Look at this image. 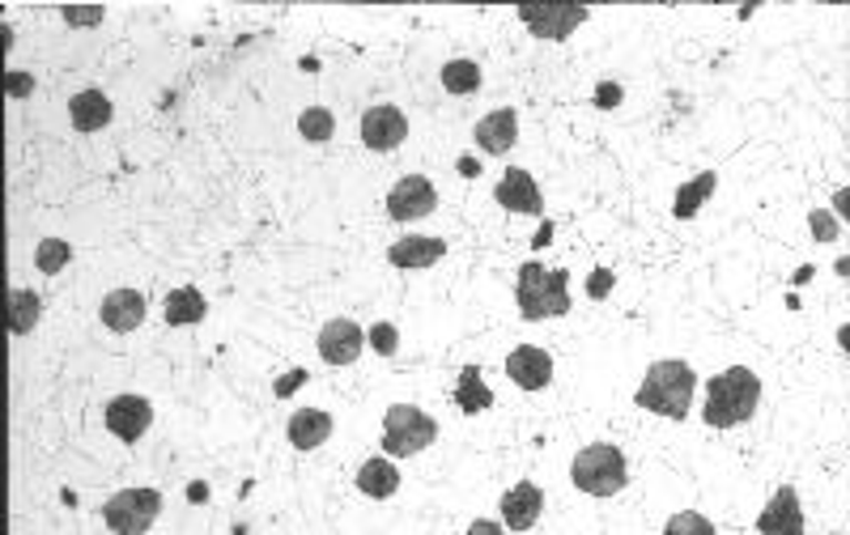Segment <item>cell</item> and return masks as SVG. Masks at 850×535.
Listing matches in <instances>:
<instances>
[{
	"mask_svg": "<svg viewBox=\"0 0 850 535\" xmlns=\"http://www.w3.org/2000/svg\"><path fill=\"white\" fill-rule=\"evenodd\" d=\"M570 481L578 493L587 497H613L629 484V467H625V455L608 442H595V446H583L574 463H570Z\"/></svg>",
	"mask_w": 850,
	"mask_h": 535,
	"instance_id": "cell-4",
	"label": "cell"
},
{
	"mask_svg": "<svg viewBox=\"0 0 850 535\" xmlns=\"http://www.w3.org/2000/svg\"><path fill=\"white\" fill-rule=\"evenodd\" d=\"M439 438V421L412 404H391L383 416V451L391 459L421 455Z\"/></svg>",
	"mask_w": 850,
	"mask_h": 535,
	"instance_id": "cell-5",
	"label": "cell"
},
{
	"mask_svg": "<svg viewBox=\"0 0 850 535\" xmlns=\"http://www.w3.org/2000/svg\"><path fill=\"white\" fill-rule=\"evenodd\" d=\"M205 310H208L205 294L187 285V289H175V294L166 298V323H171V328H192V323L205 319Z\"/></svg>",
	"mask_w": 850,
	"mask_h": 535,
	"instance_id": "cell-23",
	"label": "cell"
},
{
	"mask_svg": "<svg viewBox=\"0 0 850 535\" xmlns=\"http://www.w3.org/2000/svg\"><path fill=\"white\" fill-rule=\"evenodd\" d=\"M298 132H303L307 141H315V145H324V141H332V132H336L332 111H328V106H307V111L298 115Z\"/></svg>",
	"mask_w": 850,
	"mask_h": 535,
	"instance_id": "cell-28",
	"label": "cell"
},
{
	"mask_svg": "<svg viewBox=\"0 0 850 535\" xmlns=\"http://www.w3.org/2000/svg\"><path fill=\"white\" fill-rule=\"evenodd\" d=\"M472 532H477V535H498V523H472Z\"/></svg>",
	"mask_w": 850,
	"mask_h": 535,
	"instance_id": "cell-38",
	"label": "cell"
},
{
	"mask_svg": "<svg viewBox=\"0 0 850 535\" xmlns=\"http://www.w3.org/2000/svg\"><path fill=\"white\" fill-rule=\"evenodd\" d=\"M69 120H73L78 132H103L115 120V106H111L103 90H81V94L69 99Z\"/></svg>",
	"mask_w": 850,
	"mask_h": 535,
	"instance_id": "cell-18",
	"label": "cell"
},
{
	"mask_svg": "<svg viewBox=\"0 0 850 535\" xmlns=\"http://www.w3.org/2000/svg\"><path fill=\"white\" fill-rule=\"evenodd\" d=\"M434 208H439V192H434V183L426 175L400 178V183L391 187V196H387V217H391V222H421V217H430Z\"/></svg>",
	"mask_w": 850,
	"mask_h": 535,
	"instance_id": "cell-8",
	"label": "cell"
},
{
	"mask_svg": "<svg viewBox=\"0 0 850 535\" xmlns=\"http://www.w3.org/2000/svg\"><path fill=\"white\" fill-rule=\"evenodd\" d=\"M757 532L761 535H803V510H799L796 484H782V488L774 493V502L761 510V518H757Z\"/></svg>",
	"mask_w": 850,
	"mask_h": 535,
	"instance_id": "cell-12",
	"label": "cell"
},
{
	"mask_svg": "<svg viewBox=\"0 0 850 535\" xmlns=\"http://www.w3.org/2000/svg\"><path fill=\"white\" fill-rule=\"evenodd\" d=\"M4 85H9V94H13V99H30V90H34V81H30V76H22V73H9V81H4Z\"/></svg>",
	"mask_w": 850,
	"mask_h": 535,
	"instance_id": "cell-35",
	"label": "cell"
},
{
	"mask_svg": "<svg viewBox=\"0 0 850 535\" xmlns=\"http://www.w3.org/2000/svg\"><path fill=\"white\" fill-rule=\"evenodd\" d=\"M808 226H812V238H817V243H833V238L842 234V222H838L833 213H825V208H812V213H808Z\"/></svg>",
	"mask_w": 850,
	"mask_h": 535,
	"instance_id": "cell-29",
	"label": "cell"
},
{
	"mask_svg": "<svg viewBox=\"0 0 850 535\" xmlns=\"http://www.w3.org/2000/svg\"><path fill=\"white\" fill-rule=\"evenodd\" d=\"M621 99H625V90H621L617 81H600V85H595V106H600V111L621 106Z\"/></svg>",
	"mask_w": 850,
	"mask_h": 535,
	"instance_id": "cell-32",
	"label": "cell"
},
{
	"mask_svg": "<svg viewBox=\"0 0 850 535\" xmlns=\"http://www.w3.org/2000/svg\"><path fill=\"white\" fill-rule=\"evenodd\" d=\"M358 488L366 497H375V502H383L391 497L396 488H400V472H396V463L391 455H379V459H366L358 467Z\"/></svg>",
	"mask_w": 850,
	"mask_h": 535,
	"instance_id": "cell-21",
	"label": "cell"
},
{
	"mask_svg": "<svg viewBox=\"0 0 850 535\" xmlns=\"http://www.w3.org/2000/svg\"><path fill=\"white\" fill-rule=\"evenodd\" d=\"M103 323L111 331H136L145 323V298L136 289H111L103 298Z\"/></svg>",
	"mask_w": 850,
	"mask_h": 535,
	"instance_id": "cell-17",
	"label": "cell"
},
{
	"mask_svg": "<svg viewBox=\"0 0 850 535\" xmlns=\"http://www.w3.org/2000/svg\"><path fill=\"white\" fill-rule=\"evenodd\" d=\"M150 425H154V404L145 395H115L106 404V430L120 442H141Z\"/></svg>",
	"mask_w": 850,
	"mask_h": 535,
	"instance_id": "cell-10",
	"label": "cell"
},
{
	"mask_svg": "<svg viewBox=\"0 0 850 535\" xmlns=\"http://www.w3.org/2000/svg\"><path fill=\"white\" fill-rule=\"evenodd\" d=\"M694 391H697L694 366L668 357V361H655V366L646 370L634 404L646 408V412H659V416H672V421H685V416H689V404H694Z\"/></svg>",
	"mask_w": 850,
	"mask_h": 535,
	"instance_id": "cell-2",
	"label": "cell"
},
{
	"mask_svg": "<svg viewBox=\"0 0 850 535\" xmlns=\"http://www.w3.org/2000/svg\"><path fill=\"white\" fill-rule=\"evenodd\" d=\"M566 285H570L566 268H541V264H523V268H519V285H515L519 315H523L528 323L566 315V310H570Z\"/></svg>",
	"mask_w": 850,
	"mask_h": 535,
	"instance_id": "cell-3",
	"label": "cell"
},
{
	"mask_svg": "<svg viewBox=\"0 0 850 535\" xmlns=\"http://www.w3.org/2000/svg\"><path fill=\"white\" fill-rule=\"evenodd\" d=\"M608 289H613V272H608V268H600V272L587 277V294H592L595 302H600V298H608Z\"/></svg>",
	"mask_w": 850,
	"mask_h": 535,
	"instance_id": "cell-34",
	"label": "cell"
},
{
	"mask_svg": "<svg viewBox=\"0 0 850 535\" xmlns=\"http://www.w3.org/2000/svg\"><path fill=\"white\" fill-rule=\"evenodd\" d=\"M303 382H307V374H303V370H298V374H289V379L277 382V395H281V400H285V395H289V391H298Z\"/></svg>",
	"mask_w": 850,
	"mask_h": 535,
	"instance_id": "cell-36",
	"label": "cell"
},
{
	"mask_svg": "<svg viewBox=\"0 0 850 535\" xmlns=\"http://www.w3.org/2000/svg\"><path fill=\"white\" fill-rule=\"evenodd\" d=\"M541 506H544V488L532 481L515 484V488H506L502 493V523L511 527V532H532L536 527V518H541Z\"/></svg>",
	"mask_w": 850,
	"mask_h": 535,
	"instance_id": "cell-13",
	"label": "cell"
},
{
	"mask_svg": "<svg viewBox=\"0 0 850 535\" xmlns=\"http://www.w3.org/2000/svg\"><path fill=\"white\" fill-rule=\"evenodd\" d=\"M519 18H523V25L536 39L562 43V39H570L578 25L592 18V9L587 4H519Z\"/></svg>",
	"mask_w": 850,
	"mask_h": 535,
	"instance_id": "cell-7",
	"label": "cell"
},
{
	"mask_svg": "<svg viewBox=\"0 0 850 535\" xmlns=\"http://www.w3.org/2000/svg\"><path fill=\"white\" fill-rule=\"evenodd\" d=\"M442 90H447V94H477V90H481V64H477V60H451V64H442Z\"/></svg>",
	"mask_w": 850,
	"mask_h": 535,
	"instance_id": "cell-26",
	"label": "cell"
},
{
	"mask_svg": "<svg viewBox=\"0 0 850 535\" xmlns=\"http://www.w3.org/2000/svg\"><path fill=\"white\" fill-rule=\"evenodd\" d=\"M460 171H464L468 178H477V175H481V166H477V157H460Z\"/></svg>",
	"mask_w": 850,
	"mask_h": 535,
	"instance_id": "cell-37",
	"label": "cell"
},
{
	"mask_svg": "<svg viewBox=\"0 0 850 535\" xmlns=\"http://www.w3.org/2000/svg\"><path fill=\"white\" fill-rule=\"evenodd\" d=\"M43 315V302L34 289H13L9 294V336H30Z\"/></svg>",
	"mask_w": 850,
	"mask_h": 535,
	"instance_id": "cell-25",
	"label": "cell"
},
{
	"mask_svg": "<svg viewBox=\"0 0 850 535\" xmlns=\"http://www.w3.org/2000/svg\"><path fill=\"white\" fill-rule=\"evenodd\" d=\"M366 336H370V344H375V349H379L383 357H391V353H396V344H400V331L391 328V323H379V328L366 331Z\"/></svg>",
	"mask_w": 850,
	"mask_h": 535,
	"instance_id": "cell-31",
	"label": "cell"
},
{
	"mask_svg": "<svg viewBox=\"0 0 850 535\" xmlns=\"http://www.w3.org/2000/svg\"><path fill=\"white\" fill-rule=\"evenodd\" d=\"M715 183H719V175L715 171H701L697 178H689L680 192H676V204H672V217L676 222H694L697 217V208L715 196Z\"/></svg>",
	"mask_w": 850,
	"mask_h": 535,
	"instance_id": "cell-22",
	"label": "cell"
},
{
	"mask_svg": "<svg viewBox=\"0 0 850 535\" xmlns=\"http://www.w3.org/2000/svg\"><path fill=\"white\" fill-rule=\"evenodd\" d=\"M328 433H332V416L319 412V408H298V412L289 416V446H294V451H315V446H324Z\"/></svg>",
	"mask_w": 850,
	"mask_h": 535,
	"instance_id": "cell-20",
	"label": "cell"
},
{
	"mask_svg": "<svg viewBox=\"0 0 850 535\" xmlns=\"http://www.w3.org/2000/svg\"><path fill=\"white\" fill-rule=\"evenodd\" d=\"M319 357L328 361V366H354L366 349V331L354 323V319H328L324 331H319Z\"/></svg>",
	"mask_w": 850,
	"mask_h": 535,
	"instance_id": "cell-11",
	"label": "cell"
},
{
	"mask_svg": "<svg viewBox=\"0 0 850 535\" xmlns=\"http://www.w3.org/2000/svg\"><path fill=\"white\" fill-rule=\"evenodd\" d=\"M404 136H409V120H404V111L400 106H370L366 115H361V145L375 153H391L404 145Z\"/></svg>",
	"mask_w": 850,
	"mask_h": 535,
	"instance_id": "cell-9",
	"label": "cell"
},
{
	"mask_svg": "<svg viewBox=\"0 0 850 535\" xmlns=\"http://www.w3.org/2000/svg\"><path fill=\"white\" fill-rule=\"evenodd\" d=\"M64 22H73V25H99V22H103V4H94V9H73V4H64Z\"/></svg>",
	"mask_w": 850,
	"mask_h": 535,
	"instance_id": "cell-33",
	"label": "cell"
},
{
	"mask_svg": "<svg viewBox=\"0 0 850 535\" xmlns=\"http://www.w3.org/2000/svg\"><path fill=\"white\" fill-rule=\"evenodd\" d=\"M442 255H447L442 238H400V243H391L387 259L404 272H421V268H434Z\"/></svg>",
	"mask_w": 850,
	"mask_h": 535,
	"instance_id": "cell-19",
	"label": "cell"
},
{
	"mask_svg": "<svg viewBox=\"0 0 850 535\" xmlns=\"http://www.w3.org/2000/svg\"><path fill=\"white\" fill-rule=\"evenodd\" d=\"M69 259H73V247H69L64 238H43L39 251H34V268L48 272V277H55V272L69 268Z\"/></svg>",
	"mask_w": 850,
	"mask_h": 535,
	"instance_id": "cell-27",
	"label": "cell"
},
{
	"mask_svg": "<svg viewBox=\"0 0 850 535\" xmlns=\"http://www.w3.org/2000/svg\"><path fill=\"white\" fill-rule=\"evenodd\" d=\"M455 404H460V412H468V416H477V412H485V408L493 404V391L485 387V379H481V366H464V370H460Z\"/></svg>",
	"mask_w": 850,
	"mask_h": 535,
	"instance_id": "cell-24",
	"label": "cell"
},
{
	"mask_svg": "<svg viewBox=\"0 0 850 535\" xmlns=\"http://www.w3.org/2000/svg\"><path fill=\"white\" fill-rule=\"evenodd\" d=\"M498 204L506 208V213H528V217H541L544 213V200H541V187H536V178L528 175V171H519L511 166L502 183H498Z\"/></svg>",
	"mask_w": 850,
	"mask_h": 535,
	"instance_id": "cell-15",
	"label": "cell"
},
{
	"mask_svg": "<svg viewBox=\"0 0 850 535\" xmlns=\"http://www.w3.org/2000/svg\"><path fill=\"white\" fill-rule=\"evenodd\" d=\"M162 514V493L157 488H124L103 506V518L111 532L120 535H145Z\"/></svg>",
	"mask_w": 850,
	"mask_h": 535,
	"instance_id": "cell-6",
	"label": "cell"
},
{
	"mask_svg": "<svg viewBox=\"0 0 850 535\" xmlns=\"http://www.w3.org/2000/svg\"><path fill=\"white\" fill-rule=\"evenodd\" d=\"M519 141V115L515 106H502V111H493L485 115L481 124H477V145L481 153H490V157H502V153H511Z\"/></svg>",
	"mask_w": 850,
	"mask_h": 535,
	"instance_id": "cell-16",
	"label": "cell"
},
{
	"mask_svg": "<svg viewBox=\"0 0 850 535\" xmlns=\"http://www.w3.org/2000/svg\"><path fill=\"white\" fill-rule=\"evenodd\" d=\"M761 379L748 366H731L706 382V404H701V421L710 430H736L752 421V412L761 404Z\"/></svg>",
	"mask_w": 850,
	"mask_h": 535,
	"instance_id": "cell-1",
	"label": "cell"
},
{
	"mask_svg": "<svg viewBox=\"0 0 850 535\" xmlns=\"http://www.w3.org/2000/svg\"><path fill=\"white\" fill-rule=\"evenodd\" d=\"M668 532H672V535H680V532L715 535V523H710V518H701V514H676V518L668 523Z\"/></svg>",
	"mask_w": 850,
	"mask_h": 535,
	"instance_id": "cell-30",
	"label": "cell"
},
{
	"mask_svg": "<svg viewBox=\"0 0 850 535\" xmlns=\"http://www.w3.org/2000/svg\"><path fill=\"white\" fill-rule=\"evenodd\" d=\"M506 374L523 391H544L553 382V357L536 349V344H519L515 353L506 357Z\"/></svg>",
	"mask_w": 850,
	"mask_h": 535,
	"instance_id": "cell-14",
	"label": "cell"
}]
</instances>
